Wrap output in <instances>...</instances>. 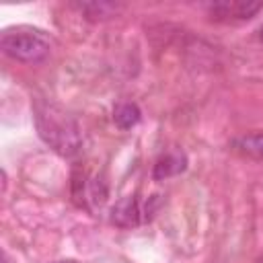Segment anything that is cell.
<instances>
[{
  "mask_svg": "<svg viewBox=\"0 0 263 263\" xmlns=\"http://www.w3.org/2000/svg\"><path fill=\"white\" fill-rule=\"evenodd\" d=\"M259 39H261V41H263V27H261V29H259Z\"/></svg>",
  "mask_w": 263,
  "mask_h": 263,
  "instance_id": "30bf717a",
  "label": "cell"
},
{
  "mask_svg": "<svg viewBox=\"0 0 263 263\" xmlns=\"http://www.w3.org/2000/svg\"><path fill=\"white\" fill-rule=\"evenodd\" d=\"M142 208L136 195H127L123 199H119L113 208H111V222L119 228H134L138 226L144 216H142Z\"/></svg>",
  "mask_w": 263,
  "mask_h": 263,
  "instance_id": "277c9868",
  "label": "cell"
},
{
  "mask_svg": "<svg viewBox=\"0 0 263 263\" xmlns=\"http://www.w3.org/2000/svg\"><path fill=\"white\" fill-rule=\"evenodd\" d=\"M121 6L119 4H113V2H82L78 4V10L86 16V18H92V21H103V18H111L117 14Z\"/></svg>",
  "mask_w": 263,
  "mask_h": 263,
  "instance_id": "8992f818",
  "label": "cell"
},
{
  "mask_svg": "<svg viewBox=\"0 0 263 263\" xmlns=\"http://www.w3.org/2000/svg\"><path fill=\"white\" fill-rule=\"evenodd\" d=\"M142 113L138 109L136 103H119L115 109H113V121L119 129H129L134 127L138 121H140Z\"/></svg>",
  "mask_w": 263,
  "mask_h": 263,
  "instance_id": "52a82bcc",
  "label": "cell"
},
{
  "mask_svg": "<svg viewBox=\"0 0 263 263\" xmlns=\"http://www.w3.org/2000/svg\"><path fill=\"white\" fill-rule=\"evenodd\" d=\"M0 47L2 51L25 64H37L45 60L51 51V41L49 37L33 27H10L2 33L0 37Z\"/></svg>",
  "mask_w": 263,
  "mask_h": 263,
  "instance_id": "7a4b0ae2",
  "label": "cell"
},
{
  "mask_svg": "<svg viewBox=\"0 0 263 263\" xmlns=\"http://www.w3.org/2000/svg\"><path fill=\"white\" fill-rule=\"evenodd\" d=\"M187 168V156L185 152L181 150H168L166 154H162L156 164H154V171H152V177L156 181H164L168 177H175L179 173H183Z\"/></svg>",
  "mask_w": 263,
  "mask_h": 263,
  "instance_id": "5b68a950",
  "label": "cell"
},
{
  "mask_svg": "<svg viewBox=\"0 0 263 263\" xmlns=\"http://www.w3.org/2000/svg\"><path fill=\"white\" fill-rule=\"evenodd\" d=\"M234 146L251 156L263 158V134H249V136H240L234 140Z\"/></svg>",
  "mask_w": 263,
  "mask_h": 263,
  "instance_id": "ba28073f",
  "label": "cell"
},
{
  "mask_svg": "<svg viewBox=\"0 0 263 263\" xmlns=\"http://www.w3.org/2000/svg\"><path fill=\"white\" fill-rule=\"evenodd\" d=\"M261 8L263 2L253 0H220L208 4V12L216 21H247L253 18Z\"/></svg>",
  "mask_w": 263,
  "mask_h": 263,
  "instance_id": "3957f363",
  "label": "cell"
},
{
  "mask_svg": "<svg viewBox=\"0 0 263 263\" xmlns=\"http://www.w3.org/2000/svg\"><path fill=\"white\" fill-rule=\"evenodd\" d=\"M51 263H78V261H74V259H62V261H51Z\"/></svg>",
  "mask_w": 263,
  "mask_h": 263,
  "instance_id": "9c48e42d",
  "label": "cell"
},
{
  "mask_svg": "<svg viewBox=\"0 0 263 263\" xmlns=\"http://www.w3.org/2000/svg\"><path fill=\"white\" fill-rule=\"evenodd\" d=\"M35 125L41 140L62 156H74L80 150V129L76 121L58 105L47 101L35 103Z\"/></svg>",
  "mask_w": 263,
  "mask_h": 263,
  "instance_id": "6da1fadb",
  "label": "cell"
}]
</instances>
